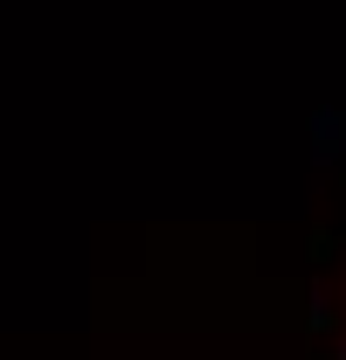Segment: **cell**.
<instances>
[{"instance_id": "cell-1", "label": "cell", "mask_w": 346, "mask_h": 360, "mask_svg": "<svg viewBox=\"0 0 346 360\" xmlns=\"http://www.w3.org/2000/svg\"><path fill=\"white\" fill-rule=\"evenodd\" d=\"M333 153H346V111L340 118H333V111L319 118V160H333Z\"/></svg>"}, {"instance_id": "cell-2", "label": "cell", "mask_w": 346, "mask_h": 360, "mask_svg": "<svg viewBox=\"0 0 346 360\" xmlns=\"http://www.w3.org/2000/svg\"><path fill=\"white\" fill-rule=\"evenodd\" d=\"M340 360H346V347H340Z\"/></svg>"}]
</instances>
